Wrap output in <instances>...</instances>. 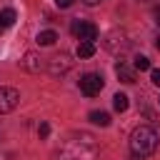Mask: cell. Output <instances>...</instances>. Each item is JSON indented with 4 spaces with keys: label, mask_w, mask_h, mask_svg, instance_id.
<instances>
[{
    "label": "cell",
    "mask_w": 160,
    "mask_h": 160,
    "mask_svg": "<svg viewBox=\"0 0 160 160\" xmlns=\"http://www.w3.org/2000/svg\"><path fill=\"white\" fill-rule=\"evenodd\" d=\"M155 22L160 25V8H155Z\"/></svg>",
    "instance_id": "cell-20"
},
{
    "label": "cell",
    "mask_w": 160,
    "mask_h": 160,
    "mask_svg": "<svg viewBox=\"0 0 160 160\" xmlns=\"http://www.w3.org/2000/svg\"><path fill=\"white\" fill-rule=\"evenodd\" d=\"M70 32L80 42H95L98 40V25H92L90 20H72L70 22Z\"/></svg>",
    "instance_id": "cell-3"
},
{
    "label": "cell",
    "mask_w": 160,
    "mask_h": 160,
    "mask_svg": "<svg viewBox=\"0 0 160 160\" xmlns=\"http://www.w3.org/2000/svg\"><path fill=\"white\" fill-rule=\"evenodd\" d=\"M132 65H135V70H140V72H142V70H150V60H148L145 55H135V62H132Z\"/></svg>",
    "instance_id": "cell-15"
},
{
    "label": "cell",
    "mask_w": 160,
    "mask_h": 160,
    "mask_svg": "<svg viewBox=\"0 0 160 160\" xmlns=\"http://www.w3.org/2000/svg\"><path fill=\"white\" fill-rule=\"evenodd\" d=\"M80 92L82 95H88V98H95V95H100V90H102V85H105V80H102V75H98V72H85L82 78H80Z\"/></svg>",
    "instance_id": "cell-4"
},
{
    "label": "cell",
    "mask_w": 160,
    "mask_h": 160,
    "mask_svg": "<svg viewBox=\"0 0 160 160\" xmlns=\"http://www.w3.org/2000/svg\"><path fill=\"white\" fill-rule=\"evenodd\" d=\"M55 5H58V8H70L72 0H55Z\"/></svg>",
    "instance_id": "cell-18"
},
{
    "label": "cell",
    "mask_w": 160,
    "mask_h": 160,
    "mask_svg": "<svg viewBox=\"0 0 160 160\" xmlns=\"http://www.w3.org/2000/svg\"><path fill=\"white\" fill-rule=\"evenodd\" d=\"M128 45H130V40H128V35H125L122 30H112V32L105 38V48H108L110 52H118V50L122 52Z\"/></svg>",
    "instance_id": "cell-6"
},
{
    "label": "cell",
    "mask_w": 160,
    "mask_h": 160,
    "mask_svg": "<svg viewBox=\"0 0 160 160\" xmlns=\"http://www.w3.org/2000/svg\"><path fill=\"white\" fill-rule=\"evenodd\" d=\"M88 118H90L92 125H100V128H108V125H110V115H108L105 110H92Z\"/></svg>",
    "instance_id": "cell-11"
},
{
    "label": "cell",
    "mask_w": 160,
    "mask_h": 160,
    "mask_svg": "<svg viewBox=\"0 0 160 160\" xmlns=\"http://www.w3.org/2000/svg\"><path fill=\"white\" fill-rule=\"evenodd\" d=\"M115 75L120 78V82H128V85H130V82H135V72H132L122 60H120V62H115Z\"/></svg>",
    "instance_id": "cell-9"
},
{
    "label": "cell",
    "mask_w": 160,
    "mask_h": 160,
    "mask_svg": "<svg viewBox=\"0 0 160 160\" xmlns=\"http://www.w3.org/2000/svg\"><path fill=\"white\" fill-rule=\"evenodd\" d=\"M128 105H130V98H128V95L118 92V95L112 98V108H115L118 112H125V110H128Z\"/></svg>",
    "instance_id": "cell-13"
},
{
    "label": "cell",
    "mask_w": 160,
    "mask_h": 160,
    "mask_svg": "<svg viewBox=\"0 0 160 160\" xmlns=\"http://www.w3.org/2000/svg\"><path fill=\"white\" fill-rule=\"evenodd\" d=\"M20 102V92L15 88H0V115L12 112Z\"/></svg>",
    "instance_id": "cell-5"
},
{
    "label": "cell",
    "mask_w": 160,
    "mask_h": 160,
    "mask_svg": "<svg viewBox=\"0 0 160 160\" xmlns=\"http://www.w3.org/2000/svg\"><path fill=\"white\" fill-rule=\"evenodd\" d=\"M50 160H100V152H98V145L90 135L80 132V135H72L70 140H65L52 155Z\"/></svg>",
    "instance_id": "cell-1"
},
{
    "label": "cell",
    "mask_w": 160,
    "mask_h": 160,
    "mask_svg": "<svg viewBox=\"0 0 160 160\" xmlns=\"http://www.w3.org/2000/svg\"><path fill=\"white\" fill-rule=\"evenodd\" d=\"M150 80H152V85H158V88H160V68L150 70Z\"/></svg>",
    "instance_id": "cell-17"
},
{
    "label": "cell",
    "mask_w": 160,
    "mask_h": 160,
    "mask_svg": "<svg viewBox=\"0 0 160 160\" xmlns=\"http://www.w3.org/2000/svg\"><path fill=\"white\" fill-rule=\"evenodd\" d=\"M85 5H100V2H105V0H82Z\"/></svg>",
    "instance_id": "cell-19"
},
{
    "label": "cell",
    "mask_w": 160,
    "mask_h": 160,
    "mask_svg": "<svg viewBox=\"0 0 160 160\" xmlns=\"http://www.w3.org/2000/svg\"><path fill=\"white\" fill-rule=\"evenodd\" d=\"M158 132L155 128L150 125H138L130 135V152L138 155V158H150L155 150H158Z\"/></svg>",
    "instance_id": "cell-2"
},
{
    "label": "cell",
    "mask_w": 160,
    "mask_h": 160,
    "mask_svg": "<svg viewBox=\"0 0 160 160\" xmlns=\"http://www.w3.org/2000/svg\"><path fill=\"white\" fill-rule=\"evenodd\" d=\"M155 48H158V50H160V38H158V42H155Z\"/></svg>",
    "instance_id": "cell-21"
},
{
    "label": "cell",
    "mask_w": 160,
    "mask_h": 160,
    "mask_svg": "<svg viewBox=\"0 0 160 160\" xmlns=\"http://www.w3.org/2000/svg\"><path fill=\"white\" fill-rule=\"evenodd\" d=\"M38 135H40V138H48V135H50V125H48V122H40V128H38Z\"/></svg>",
    "instance_id": "cell-16"
},
{
    "label": "cell",
    "mask_w": 160,
    "mask_h": 160,
    "mask_svg": "<svg viewBox=\"0 0 160 160\" xmlns=\"http://www.w3.org/2000/svg\"><path fill=\"white\" fill-rule=\"evenodd\" d=\"M20 65L28 70V72H40V68H42V58L38 55V52H25V58L20 60Z\"/></svg>",
    "instance_id": "cell-8"
},
{
    "label": "cell",
    "mask_w": 160,
    "mask_h": 160,
    "mask_svg": "<svg viewBox=\"0 0 160 160\" xmlns=\"http://www.w3.org/2000/svg\"><path fill=\"white\" fill-rule=\"evenodd\" d=\"M95 55V42H80L78 45V58H92Z\"/></svg>",
    "instance_id": "cell-14"
},
{
    "label": "cell",
    "mask_w": 160,
    "mask_h": 160,
    "mask_svg": "<svg viewBox=\"0 0 160 160\" xmlns=\"http://www.w3.org/2000/svg\"><path fill=\"white\" fill-rule=\"evenodd\" d=\"M15 10L12 8H5V10H0V32H5L8 28H12L15 25Z\"/></svg>",
    "instance_id": "cell-10"
},
{
    "label": "cell",
    "mask_w": 160,
    "mask_h": 160,
    "mask_svg": "<svg viewBox=\"0 0 160 160\" xmlns=\"http://www.w3.org/2000/svg\"><path fill=\"white\" fill-rule=\"evenodd\" d=\"M72 68V60L65 55V52H60V55H55L52 60H50V65H48V70L52 72V75H62V72H68Z\"/></svg>",
    "instance_id": "cell-7"
},
{
    "label": "cell",
    "mask_w": 160,
    "mask_h": 160,
    "mask_svg": "<svg viewBox=\"0 0 160 160\" xmlns=\"http://www.w3.org/2000/svg\"><path fill=\"white\" fill-rule=\"evenodd\" d=\"M55 40H58V32L55 30H40L38 32V45H42V48L55 45Z\"/></svg>",
    "instance_id": "cell-12"
}]
</instances>
